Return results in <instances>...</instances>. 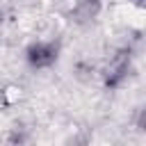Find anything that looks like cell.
<instances>
[{"label":"cell","mask_w":146,"mask_h":146,"mask_svg":"<svg viewBox=\"0 0 146 146\" xmlns=\"http://www.w3.org/2000/svg\"><path fill=\"white\" fill-rule=\"evenodd\" d=\"M25 59H27V64L32 68H50L59 59V43L55 39H50V41H46V39L32 41L25 48Z\"/></svg>","instance_id":"6da1fadb"},{"label":"cell","mask_w":146,"mask_h":146,"mask_svg":"<svg viewBox=\"0 0 146 146\" xmlns=\"http://www.w3.org/2000/svg\"><path fill=\"white\" fill-rule=\"evenodd\" d=\"M100 9H103L100 0H75L73 9H71V18H73V23L84 25V23H91L94 18H98Z\"/></svg>","instance_id":"7a4b0ae2"},{"label":"cell","mask_w":146,"mask_h":146,"mask_svg":"<svg viewBox=\"0 0 146 146\" xmlns=\"http://www.w3.org/2000/svg\"><path fill=\"white\" fill-rule=\"evenodd\" d=\"M135 2H141V0H135Z\"/></svg>","instance_id":"3957f363"}]
</instances>
